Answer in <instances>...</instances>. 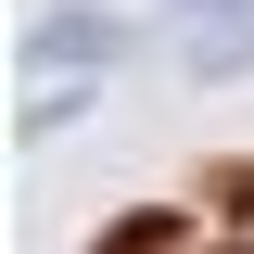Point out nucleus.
<instances>
[{"label":"nucleus","mask_w":254,"mask_h":254,"mask_svg":"<svg viewBox=\"0 0 254 254\" xmlns=\"http://www.w3.org/2000/svg\"><path fill=\"white\" fill-rule=\"evenodd\" d=\"M190 13H254V0H190Z\"/></svg>","instance_id":"f03ea898"},{"label":"nucleus","mask_w":254,"mask_h":254,"mask_svg":"<svg viewBox=\"0 0 254 254\" xmlns=\"http://www.w3.org/2000/svg\"><path fill=\"white\" fill-rule=\"evenodd\" d=\"M89 51H115V26H89V13H76V26H51V38H38V64H89Z\"/></svg>","instance_id":"f257e3e1"}]
</instances>
